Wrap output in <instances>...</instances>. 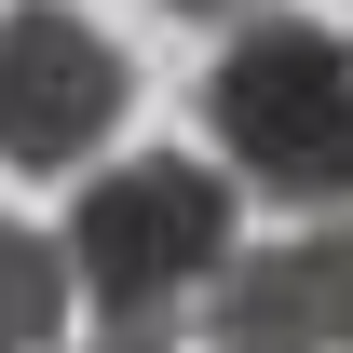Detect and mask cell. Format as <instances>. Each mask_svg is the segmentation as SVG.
<instances>
[{
	"instance_id": "cell-1",
	"label": "cell",
	"mask_w": 353,
	"mask_h": 353,
	"mask_svg": "<svg viewBox=\"0 0 353 353\" xmlns=\"http://www.w3.org/2000/svg\"><path fill=\"white\" fill-rule=\"evenodd\" d=\"M68 259H82V312L109 340H163L176 299H218L245 259V190L231 163H109L68 204Z\"/></svg>"
},
{
	"instance_id": "cell-2",
	"label": "cell",
	"mask_w": 353,
	"mask_h": 353,
	"mask_svg": "<svg viewBox=\"0 0 353 353\" xmlns=\"http://www.w3.org/2000/svg\"><path fill=\"white\" fill-rule=\"evenodd\" d=\"M204 136L231 176H259L312 218H353V28L312 14H245L204 68Z\"/></svg>"
},
{
	"instance_id": "cell-3",
	"label": "cell",
	"mask_w": 353,
	"mask_h": 353,
	"mask_svg": "<svg viewBox=\"0 0 353 353\" xmlns=\"http://www.w3.org/2000/svg\"><path fill=\"white\" fill-rule=\"evenodd\" d=\"M123 95H136L123 41L82 28L68 0H14L0 14V163H28V176L95 163L123 136Z\"/></svg>"
},
{
	"instance_id": "cell-4",
	"label": "cell",
	"mask_w": 353,
	"mask_h": 353,
	"mask_svg": "<svg viewBox=\"0 0 353 353\" xmlns=\"http://www.w3.org/2000/svg\"><path fill=\"white\" fill-rule=\"evenodd\" d=\"M204 353H353V218L231 259V285L204 299Z\"/></svg>"
},
{
	"instance_id": "cell-5",
	"label": "cell",
	"mask_w": 353,
	"mask_h": 353,
	"mask_svg": "<svg viewBox=\"0 0 353 353\" xmlns=\"http://www.w3.org/2000/svg\"><path fill=\"white\" fill-rule=\"evenodd\" d=\"M68 299H82V259H68V231L0 218V353H54Z\"/></svg>"
},
{
	"instance_id": "cell-6",
	"label": "cell",
	"mask_w": 353,
	"mask_h": 353,
	"mask_svg": "<svg viewBox=\"0 0 353 353\" xmlns=\"http://www.w3.org/2000/svg\"><path fill=\"white\" fill-rule=\"evenodd\" d=\"M163 14H245V0H163Z\"/></svg>"
},
{
	"instance_id": "cell-7",
	"label": "cell",
	"mask_w": 353,
	"mask_h": 353,
	"mask_svg": "<svg viewBox=\"0 0 353 353\" xmlns=\"http://www.w3.org/2000/svg\"><path fill=\"white\" fill-rule=\"evenodd\" d=\"M95 353H163V340H95Z\"/></svg>"
}]
</instances>
